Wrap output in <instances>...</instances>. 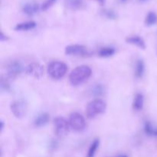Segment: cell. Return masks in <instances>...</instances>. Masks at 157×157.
<instances>
[{"instance_id":"ac0fdd59","label":"cell","mask_w":157,"mask_h":157,"mask_svg":"<svg viewBox=\"0 0 157 157\" xmlns=\"http://www.w3.org/2000/svg\"><path fill=\"white\" fill-rule=\"evenodd\" d=\"M116 52L114 48L113 47H104L101 48L98 52V55L101 58H110L113 56Z\"/></svg>"},{"instance_id":"d4e9b609","label":"cell","mask_w":157,"mask_h":157,"mask_svg":"<svg viewBox=\"0 0 157 157\" xmlns=\"http://www.w3.org/2000/svg\"><path fill=\"white\" fill-rule=\"evenodd\" d=\"M7 39H8V37L6 36V35H5L3 32H1V34H0V41H6Z\"/></svg>"},{"instance_id":"6da1fadb","label":"cell","mask_w":157,"mask_h":157,"mask_svg":"<svg viewBox=\"0 0 157 157\" xmlns=\"http://www.w3.org/2000/svg\"><path fill=\"white\" fill-rule=\"evenodd\" d=\"M92 71L87 65H81L75 67L69 75V81L73 86H79L87 81L91 76Z\"/></svg>"},{"instance_id":"4316f807","label":"cell","mask_w":157,"mask_h":157,"mask_svg":"<svg viewBox=\"0 0 157 157\" xmlns=\"http://www.w3.org/2000/svg\"><path fill=\"white\" fill-rule=\"evenodd\" d=\"M95 1H97L98 2H99L101 6H103V5L104 4V2H105V0H95Z\"/></svg>"},{"instance_id":"7402d4cb","label":"cell","mask_w":157,"mask_h":157,"mask_svg":"<svg viewBox=\"0 0 157 157\" xmlns=\"http://www.w3.org/2000/svg\"><path fill=\"white\" fill-rule=\"evenodd\" d=\"M103 15L109 19H115L117 18V14L110 9H105L103 11Z\"/></svg>"},{"instance_id":"9c48e42d","label":"cell","mask_w":157,"mask_h":157,"mask_svg":"<svg viewBox=\"0 0 157 157\" xmlns=\"http://www.w3.org/2000/svg\"><path fill=\"white\" fill-rule=\"evenodd\" d=\"M24 70L22 64L18 61H12L9 63L6 67L8 76L11 78H16Z\"/></svg>"},{"instance_id":"f1b7e54d","label":"cell","mask_w":157,"mask_h":157,"mask_svg":"<svg viewBox=\"0 0 157 157\" xmlns=\"http://www.w3.org/2000/svg\"><path fill=\"white\" fill-rule=\"evenodd\" d=\"M121 2H126V1H127V0H121Z\"/></svg>"},{"instance_id":"3957f363","label":"cell","mask_w":157,"mask_h":157,"mask_svg":"<svg viewBox=\"0 0 157 157\" xmlns=\"http://www.w3.org/2000/svg\"><path fill=\"white\" fill-rule=\"evenodd\" d=\"M67 71V66L64 62L55 61L51 62L48 67V74L52 78L59 80L64 78Z\"/></svg>"},{"instance_id":"ba28073f","label":"cell","mask_w":157,"mask_h":157,"mask_svg":"<svg viewBox=\"0 0 157 157\" xmlns=\"http://www.w3.org/2000/svg\"><path fill=\"white\" fill-rule=\"evenodd\" d=\"M25 72L28 75L36 79H40L44 75V67L39 63L33 62L26 67Z\"/></svg>"},{"instance_id":"603a6c76","label":"cell","mask_w":157,"mask_h":157,"mask_svg":"<svg viewBox=\"0 0 157 157\" xmlns=\"http://www.w3.org/2000/svg\"><path fill=\"white\" fill-rule=\"evenodd\" d=\"M0 87L2 90L5 91H9L10 90V84H9V81H7L5 78H2L1 79V83H0Z\"/></svg>"},{"instance_id":"30bf717a","label":"cell","mask_w":157,"mask_h":157,"mask_svg":"<svg viewBox=\"0 0 157 157\" xmlns=\"http://www.w3.org/2000/svg\"><path fill=\"white\" fill-rule=\"evenodd\" d=\"M40 9H41V7H40L39 5L35 2L25 3L22 7L23 12L28 15H35L36 13H38Z\"/></svg>"},{"instance_id":"9a60e30c","label":"cell","mask_w":157,"mask_h":157,"mask_svg":"<svg viewBox=\"0 0 157 157\" xmlns=\"http://www.w3.org/2000/svg\"><path fill=\"white\" fill-rule=\"evenodd\" d=\"M145 73V64L144 61L139 59L135 64V76L136 78H142Z\"/></svg>"},{"instance_id":"f546056e","label":"cell","mask_w":157,"mask_h":157,"mask_svg":"<svg viewBox=\"0 0 157 157\" xmlns=\"http://www.w3.org/2000/svg\"><path fill=\"white\" fill-rule=\"evenodd\" d=\"M140 2H146V1H147V0H140Z\"/></svg>"},{"instance_id":"5b68a950","label":"cell","mask_w":157,"mask_h":157,"mask_svg":"<svg viewBox=\"0 0 157 157\" xmlns=\"http://www.w3.org/2000/svg\"><path fill=\"white\" fill-rule=\"evenodd\" d=\"M55 127V133L58 137H64L68 133L70 130V124L66 119L61 117H56L54 121Z\"/></svg>"},{"instance_id":"277c9868","label":"cell","mask_w":157,"mask_h":157,"mask_svg":"<svg viewBox=\"0 0 157 157\" xmlns=\"http://www.w3.org/2000/svg\"><path fill=\"white\" fill-rule=\"evenodd\" d=\"M70 127L75 131L81 132L86 127V121L84 117L78 113H72L69 117Z\"/></svg>"},{"instance_id":"cb8c5ba5","label":"cell","mask_w":157,"mask_h":157,"mask_svg":"<svg viewBox=\"0 0 157 157\" xmlns=\"http://www.w3.org/2000/svg\"><path fill=\"white\" fill-rule=\"evenodd\" d=\"M56 2V0H45V1L43 2V4L41 5V9L43 11H45L47 9H48L51 6H52V5Z\"/></svg>"},{"instance_id":"7c38bea8","label":"cell","mask_w":157,"mask_h":157,"mask_svg":"<svg viewBox=\"0 0 157 157\" xmlns=\"http://www.w3.org/2000/svg\"><path fill=\"white\" fill-rule=\"evenodd\" d=\"M50 121V116L48 113H43L38 115L34 121V125L36 127H44Z\"/></svg>"},{"instance_id":"5bb4252c","label":"cell","mask_w":157,"mask_h":157,"mask_svg":"<svg viewBox=\"0 0 157 157\" xmlns=\"http://www.w3.org/2000/svg\"><path fill=\"white\" fill-rule=\"evenodd\" d=\"M144 97L142 94L138 93L135 96L133 103V107L136 111H140L144 108Z\"/></svg>"},{"instance_id":"ffe728a7","label":"cell","mask_w":157,"mask_h":157,"mask_svg":"<svg viewBox=\"0 0 157 157\" xmlns=\"http://www.w3.org/2000/svg\"><path fill=\"white\" fill-rule=\"evenodd\" d=\"M99 146L100 140L98 139H95L92 142V144H90V147H89L87 157H95L97 151H98V148H99Z\"/></svg>"},{"instance_id":"d6986e66","label":"cell","mask_w":157,"mask_h":157,"mask_svg":"<svg viewBox=\"0 0 157 157\" xmlns=\"http://www.w3.org/2000/svg\"><path fill=\"white\" fill-rule=\"evenodd\" d=\"M65 5L70 9L77 10L82 8L84 2L83 0H65Z\"/></svg>"},{"instance_id":"484cf974","label":"cell","mask_w":157,"mask_h":157,"mask_svg":"<svg viewBox=\"0 0 157 157\" xmlns=\"http://www.w3.org/2000/svg\"><path fill=\"white\" fill-rule=\"evenodd\" d=\"M3 128H4V122L1 121H0V130H1V131H2Z\"/></svg>"},{"instance_id":"83f0119b","label":"cell","mask_w":157,"mask_h":157,"mask_svg":"<svg viewBox=\"0 0 157 157\" xmlns=\"http://www.w3.org/2000/svg\"><path fill=\"white\" fill-rule=\"evenodd\" d=\"M117 157H128L127 155H120V156H117Z\"/></svg>"},{"instance_id":"e0dca14e","label":"cell","mask_w":157,"mask_h":157,"mask_svg":"<svg viewBox=\"0 0 157 157\" xmlns=\"http://www.w3.org/2000/svg\"><path fill=\"white\" fill-rule=\"evenodd\" d=\"M144 132L147 136L157 137V127L153 125L150 121H147L144 124Z\"/></svg>"},{"instance_id":"2e32d148","label":"cell","mask_w":157,"mask_h":157,"mask_svg":"<svg viewBox=\"0 0 157 157\" xmlns=\"http://www.w3.org/2000/svg\"><path fill=\"white\" fill-rule=\"evenodd\" d=\"M104 87L102 84H94L91 87L89 90V93L91 96L95 97V98H98V97L102 96L104 94Z\"/></svg>"},{"instance_id":"4fadbf2b","label":"cell","mask_w":157,"mask_h":157,"mask_svg":"<svg viewBox=\"0 0 157 157\" xmlns=\"http://www.w3.org/2000/svg\"><path fill=\"white\" fill-rule=\"evenodd\" d=\"M35 27H36V23H35V21H29L17 24L16 26L15 27V30L18 31V32H26V31L34 29Z\"/></svg>"},{"instance_id":"7a4b0ae2","label":"cell","mask_w":157,"mask_h":157,"mask_svg":"<svg viewBox=\"0 0 157 157\" xmlns=\"http://www.w3.org/2000/svg\"><path fill=\"white\" fill-rule=\"evenodd\" d=\"M106 103L101 99H94L90 101L86 108V114L87 117L93 119L98 117V115L102 114L106 110Z\"/></svg>"},{"instance_id":"8fae6325","label":"cell","mask_w":157,"mask_h":157,"mask_svg":"<svg viewBox=\"0 0 157 157\" xmlns=\"http://www.w3.org/2000/svg\"><path fill=\"white\" fill-rule=\"evenodd\" d=\"M126 41L129 44H133V45L136 46L140 49H145L146 48V44L144 40L141 37L138 36V35H133V36L128 37L126 39Z\"/></svg>"},{"instance_id":"44dd1931","label":"cell","mask_w":157,"mask_h":157,"mask_svg":"<svg viewBox=\"0 0 157 157\" xmlns=\"http://www.w3.org/2000/svg\"><path fill=\"white\" fill-rule=\"evenodd\" d=\"M157 23V15L155 12H150L146 17L145 24L147 26H153Z\"/></svg>"},{"instance_id":"8992f818","label":"cell","mask_w":157,"mask_h":157,"mask_svg":"<svg viewBox=\"0 0 157 157\" xmlns=\"http://www.w3.org/2000/svg\"><path fill=\"white\" fill-rule=\"evenodd\" d=\"M65 54L69 56L86 57L90 55L87 48L81 44H71L66 47Z\"/></svg>"},{"instance_id":"52a82bcc","label":"cell","mask_w":157,"mask_h":157,"mask_svg":"<svg viewBox=\"0 0 157 157\" xmlns=\"http://www.w3.org/2000/svg\"><path fill=\"white\" fill-rule=\"evenodd\" d=\"M11 111L17 118H22L27 112V104L22 100H17L12 102L10 105Z\"/></svg>"}]
</instances>
